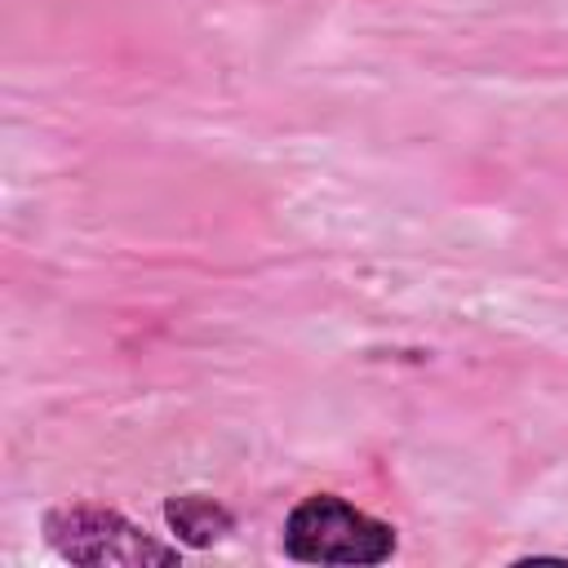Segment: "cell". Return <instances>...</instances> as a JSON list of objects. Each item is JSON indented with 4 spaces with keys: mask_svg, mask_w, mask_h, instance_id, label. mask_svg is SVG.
I'll list each match as a JSON object with an SVG mask.
<instances>
[{
    "mask_svg": "<svg viewBox=\"0 0 568 568\" xmlns=\"http://www.w3.org/2000/svg\"><path fill=\"white\" fill-rule=\"evenodd\" d=\"M280 550L311 568H377L395 559L399 528L342 493H306L280 524Z\"/></svg>",
    "mask_w": 568,
    "mask_h": 568,
    "instance_id": "1",
    "label": "cell"
},
{
    "mask_svg": "<svg viewBox=\"0 0 568 568\" xmlns=\"http://www.w3.org/2000/svg\"><path fill=\"white\" fill-rule=\"evenodd\" d=\"M44 546L75 568H173L182 564L178 541H160L133 515L106 501H58L40 515Z\"/></svg>",
    "mask_w": 568,
    "mask_h": 568,
    "instance_id": "2",
    "label": "cell"
},
{
    "mask_svg": "<svg viewBox=\"0 0 568 568\" xmlns=\"http://www.w3.org/2000/svg\"><path fill=\"white\" fill-rule=\"evenodd\" d=\"M160 515L182 550H209L235 532V510L209 493H173L164 497Z\"/></svg>",
    "mask_w": 568,
    "mask_h": 568,
    "instance_id": "3",
    "label": "cell"
}]
</instances>
